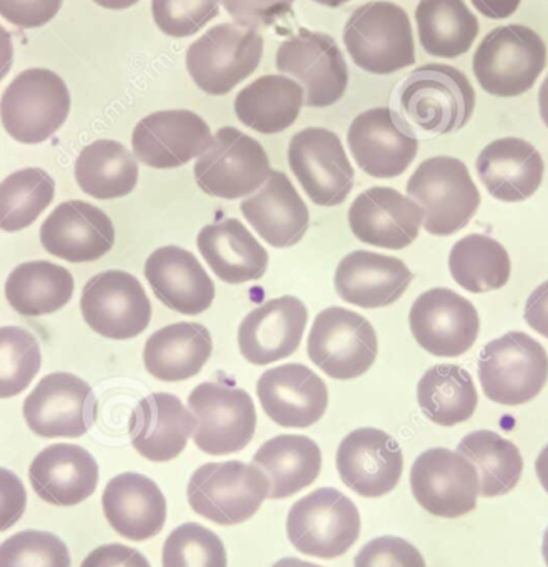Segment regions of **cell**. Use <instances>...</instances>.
<instances>
[{
  "instance_id": "5bb4252c",
  "label": "cell",
  "mask_w": 548,
  "mask_h": 567,
  "mask_svg": "<svg viewBox=\"0 0 548 567\" xmlns=\"http://www.w3.org/2000/svg\"><path fill=\"white\" fill-rule=\"evenodd\" d=\"M276 68L298 79L308 107H331L348 87V64L331 35L301 29L279 45Z\"/></svg>"
},
{
  "instance_id": "ac0fdd59",
  "label": "cell",
  "mask_w": 548,
  "mask_h": 567,
  "mask_svg": "<svg viewBox=\"0 0 548 567\" xmlns=\"http://www.w3.org/2000/svg\"><path fill=\"white\" fill-rule=\"evenodd\" d=\"M348 145L359 168L374 178L404 174L418 151L417 135L411 125L387 107L358 115L349 127Z\"/></svg>"
},
{
  "instance_id": "e0dca14e",
  "label": "cell",
  "mask_w": 548,
  "mask_h": 567,
  "mask_svg": "<svg viewBox=\"0 0 548 567\" xmlns=\"http://www.w3.org/2000/svg\"><path fill=\"white\" fill-rule=\"evenodd\" d=\"M23 417L42 437L83 436L96 420L95 393L75 374H46L23 401Z\"/></svg>"
},
{
  "instance_id": "680465c9",
  "label": "cell",
  "mask_w": 548,
  "mask_h": 567,
  "mask_svg": "<svg viewBox=\"0 0 548 567\" xmlns=\"http://www.w3.org/2000/svg\"><path fill=\"white\" fill-rule=\"evenodd\" d=\"M100 8L108 9V11H125L138 4L139 0H93Z\"/></svg>"
},
{
  "instance_id": "4dcf8cb0",
  "label": "cell",
  "mask_w": 548,
  "mask_h": 567,
  "mask_svg": "<svg viewBox=\"0 0 548 567\" xmlns=\"http://www.w3.org/2000/svg\"><path fill=\"white\" fill-rule=\"evenodd\" d=\"M102 504L110 526L126 539H149L165 526V496L158 484L143 474L123 473L110 480Z\"/></svg>"
},
{
  "instance_id": "7dc6e473",
  "label": "cell",
  "mask_w": 548,
  "mask_h": 567,
  "mask_svg": "<svg viewBox=\"0 0 548 567\" xmlns=\"http://www.w3.org/2000/svg\"><path fill=\"white\" fill-rule=\"evenodd\" d=\"M153 21L169 38H192L219 14V0H152Z\"/></svg>"
},
{
  "instance_id": "ee69618b",
  "label": "cell",
  "mask_w": 548,
  "mask_h": 567,
  "mask_svg": "<svg viewBox=\"0 0 548 567\" xmlns=\"http://www.w3.org/2000/svg\"><path fill=\"white\" fill-rule=\"evenodd\" d=\"M42 367L39 341L20 327H0V400L17 396Z\"/></svg>"
},
{
  "instance_id": "4316f807",
  "label": "cell",
  "mask_w": 548,
  "mask_h": 567,
  "mask_svg": "<svg viewBox=\"0 0 548 567\" xmlns=\"http://www.w3.org/2000/svg\"><path fill=\"white\" fill-rule=\"evenodd\" d=\"M412 271L399 258L355 250L335 268L334 287L341 300L355 307H389L407 290Z\"/></svg>"
},
{
  "instance_id": "60d3db41",
  "label": "cell",
  "mask_w": 548,
  "mask_h": 567,
  "mask_svg": "<svg viewBox=\"0 0 548 567\" xmlns=\"http://www.w3.org/2000/svg\"><path fill=\"white\" fill-rule=\"evenodd\" d=\"M457 453L467 457L477 470L480 496H504L520 481L524 471L520 451L511 441L494 431L480 430L467 434L458 443Z\"/></svg>"
},
{
  "instance_id": "5b68a950",
  "label": "cell",
  "mask_w": 548,
  "mask_h": 567,
  "mask_svg": "<svg viewBox=\"0 0 548 567\" xmlns=\"http://www.w3.org/2000/svg\"><path fill=\"white\" fill-rule=\"evenodd\" d=\"M269 494V480L256 464L242 461L208 463L189 477V506L199 516L235 526L255 516Z\"/></svg>"
},
{
  "instance_id": "f1b7e54d",
  "label": "cell",
  "mask_w": 548,
  "mask_h": 567,
  "mask_svg": "<svg viewBox=\"0 0 548 567\" xmlns=\"http://www.w3.org/2000/svg\"><path fill=\"white\" fill-rule=\"evenodd\" d=\"M30 484L37 496L55 506H75L95 493L99 464L76 444H52L30 464Z\"/></svg>"
},
{
  "instance_id": "7bdbcfd3",
  "label": "cell",
  "mask_w": 548,
  "mask_h": 567,
  "mask_svg": "<svg viewBox=\"0 0 548 567\" xmlns=\"http://www.w3.org/2000/svg\"><path fill=\"white\" fill-rule=\"evenodd\" d=\"M55 181L42 168H22L0 184V230L30 227L52 204Z\"/></svg>"
},
{
  "instance_id": "11a10c76",
  "label": "cell",
  "mask_w": 548,
  "mask_h": 567,
  "mask_svg": "<svg viewBox=\"0 0 548 567\" xmlns=\"http://www.w3.org/2000/svg\"><path fill=\"white\" fill-rule=\"evenodd\" d=\"M520 2L521 0H472V4L482 16L495 19V21L510 18L517 11Z\"/></svg>"
},
{
  "instance_id": "1f68e13d",
  "label": "cell",
  "mask_w": 548,
  "mask_h": 567,
  "mask_svg": "<svg viewBox=\"0 0 548 567\" xmlns=\"http://www.w3.org/2000/svg\"><path fill=\"white\" fill-rule=\"evenodd\" d=\"M478 177L492 197L508 204L527 200L540 187L544 158L540 152L517 137L498 138L478 155Z\"/></svg>"
},
{
  "instance_id": "4fadbf2b",
  "label": "cell",
  "mask_w": 548,
  "mask_h": 567,
  "mask_svg": "<svg viewBox=\"0 0 548 567\" xmlns=\"http://www.w3.org/2000/svg\"><path fill=\"white\" fill-rule=\"evenodd\" d=\"M288 162L312 204L335 207L354 187V168L341 138L328 128L298 132L289 142Z\"/></svg>"
},
{
  "instance_id": "83f0119b",
  "label": "cell",
  "mask_w": 548,
  "mask_h": 567,
  "mask_svg": "<svg viewBox=\"0 0 548 567\" xmlns=\"http://www.w3.org/2000/svg\"><path fill=\"white\" fill-rule=\"evenodd\" d=\"M128 427L133 447L143 457L166 463L185 450L196 417L175 394L153 393L136 404Z\"/></svg>"
},
{
  "instance_id": "6da1fadb",
  "label": "cell",
  "mask_w": 548,
  "mask_h": 567,
  "mask_svg": "<svg viewBox=\"0 0 548 567\" xmlns=\"http://www.w3.org/2000/svg\"><path fill=\"white\" fill-rule=\"evenodd\" d=\"M399 104L421 131L434 135L454 134L471 121L475 92L458 69L427 64L415 69L402 82Z\"/></svg>"
},
{
  "instance_id": "d6986e66",
  "label": "cell",
  "mask_w": 548,
  "mask_h": 567,
  "mask_svg": "<svg viewBox=\"0 0 548 567\" xmlns=\"http://www.w3.org/2000/svg\"><path fill=\"white\" fill-rule=\"evenodd\" d=\"M409 324L415 341L441 358L467 353L480 331L474 305L448 288H432L418 295L409 313Z\"/></svg>"
},
{
  "instance_id": "d6a6232c",
  "label": "cell",
  "mask_w": 548,
  "mask_h": 567,
  "mask_svg": "<svg viewBox=\"0 0 548 567\" xmlns=\"http://www.w3.org/2000/svg\"><path fill=\"white\" fill-rule=\"evenodd\" d=\"M196 244L213 274L225 284L259 280L268 268V251L236 218L206 225Z\"/></svg>"
},
{
  "instance_id": "6125c7cd",
  "label": "cell",
  "mask_w": 548,
  "mask_h": 567,
  "mask_svg": "<svg viewBox=\"0 0 548 567\" xmlns=\"http://www.w3.org/2000/svg\"><path fill=\"white\" fill-rule=\"evenodd\" d=\"M318 4L328 6V8H339V6L345 4L349 0H314Z\"/></svg>"
},
{
  "instance_id": "816d5d0a",
  "label": "cell",
  "mask_w": 548,
  "mask_h": 567,
  "mask_svg": "<svg viewBox=\"0 0 548 567\" xmlns=\"http://www.w3.org/2000/svg\"><path fill=\"white\" fill-rule=\"evenodd\" d=\"M25 506L27 493L22 481L12 471L0 467V533L19 523Z\"/></svg>"
},
{
  "instance_id": "74e56055",
  "label": "cell",
  "mask_w": 548,
  "mask_h": 567,
  "mask_svg": "<svg viewBox=\"0 0 548 567\" xmlns=\"http://www.w3.org/2000/svg\"><path fill=\"white\" fill-rule=\"evenodd\" d=\"M415 21L422 48L434 58H461L478 35L477 18L464 0H421Z\"/></svg>"
},
{
  "instance_id": "7c38bea8",
  "label": "cell",
  "mask_w": 548,
  "mask_h": 567,
  "mask_svg": "<svg viewBox=\"0 0 548 567\" xmlns=\"http://www.w3.org/2000/svg\"><path fill=\"white\" fill-rule=\"evenodd\" d=\"M312 363L334 380H354L368 373L378 358V334L355 311L332 307L322 310L308 338Z\"/></svg>"
},
{
  "instance_id": "d4e9b609",
  "label": "cell",
  "mask_w": 548,
  "mask_h": 567,
  "mask_svg": "<svg viewBox=\"0 0 548 567\" xmlns=\"http://www.w3.org/2000/svg\"><path fill=\"white\" fill-rule=\"evenodd\" d=\"M308 310L296 297L266 301L246 315L239 324L238 344L251 364H271L291 357L304 334Z\"/></svg>"
},
{
  "instance_id": "7402d4cb",
  "label": "cell",
  "mask_w": 548,
  "mask_h": 567,
  "mask_svg": "<svg viewBox=\"0 0 548 567\" xmlns=\"http://www.w3.org/2000/svg\"><path fill=\"white\" fill-rule=\"evenodd\" d=\"M348 218L362 244L402 250L417 238L424 210L394 188L372 187L352 202Z\"/></svg>"
},
{
  "instance_id": "3957f363",
  "label": "cell",
  "mask_w": 548,
  "mask_h": 567,
  "mask_svg": "<svg viewBox=\"0 0 548 567\" xmlns=\"http://www.w3.org/2000/svg\"><path fill=\"white\" fill-rule=\"evenodd\" d=\"M407 195L424 210V228L448 237L474 218L480 194L467 165L454 157L427 158L407 182Z\"/></svg>"
},
{
  "instance_id": "52a82bcc",
  "label": "cell",
  "mask_w": 548,
  "mask_h": 567,
  "mask_svg": "<svg viewBox=\"0 0 548 567\" xmlns=\"http://www.w3.org/2000/svg\"><path fill=\"white\" fill-rule=\"evenodd\" d=\"M478 378L488 400L520 406L534 400L547 383V351L530 334L510 331L485 344Z\"/></svg>"
},
{
  "instance_id": "8992f818",
  "label": "cell",
  "mask_w": 548,
  "mask_h": 567,
  "mask_svg": "<svg viewBox=\"0 0 548 567\" xmlns=\"http://www.w3.org/2000/svg\"><path fill=\"white\" fill-rule=\"evenodd\" d=\"M70 92L49 69H29L17 75L0 101V121L20 144L49 141L69 118Z\"/></svg>"
},
{
  "instance_id": "9a60e30c",
  "label": "cell",
  "mask_w": 548,
  "mask_h": 567,
  "mask_svg": "<svg viewBox=\"0 0 548 567\" xmlns=\"http://www.w3.org/2000/svg\"><path fill=\"white\" fill-rule=\"evenodd\" d=\"M83 320L110 340H130L148 328L152 303L145 288L126 271L108 270L86 281L80 300Z\"/></svg>"
},
{
  "instance_id": "ba28073f",
  "label": "cell",
  "mask_w": 548,
  "mask_h": 567,
  "mask_svg": "<svg viewBox=\"0 0 548 567\" xmlns=\"http://www.w3.org/2000/svg\"><path fill=\"white\" fill-rule=\"evenodd\" d=\"M289 540L306 556L335 559L359 537L358 507L335 487H319L292 504L286 523Z\"/></svg>"
},
{
  "instance_id": "91938a15",
  "label": "cell",
  "mask_w": 548,
  "mask_h": 567,
  "mask_svg": "<svg viewBox=\"0 0 548 567\" xmlns=\"http://www.w3.org/2000/svg\"><path fill=\"white\" fill-rule=\"evenodd\" d=\"M538 109H540L541 121L548 127V78L545 79L540 92H538Z\"/></svg>"
},
{
  "instance_id": "f35d334b",
  "label": "cell",
  "mask_w": 548,
  "mask_h": 567,
  "mask_svg": "<svg viewBox=\"0 0 548 567\" xmlns=\"http://www.w3.org/2000/svg\"><path fill=\"white\" fill-rule=\"evenodd\" d=\"M75 178L90 197L113 200L135 190L138 165L120 142L96 141L86 145L76 157Z\"/></svg>"
},
{
  "instance_id": "bcb514c9",
  "label": "cell",
  "mask_w": 548,
  "mask_h": 567,
  "mask_svg": "<svg viewBox=\"0 0 548 567\" xmlns=\"http://www.w3.org/2000/svg\"><path fill=\"white\" fill-rule=\"evenodd\" d=\"M0 567H70L66 544L45 530H22L0 544Z\"/></svg>"
},
{
  "instance_id": "681fc988",
  "label": "cell",
  "mask_w": 548,
  "mask_h": 567,
  "mask_svg": "<svg viewBox=\"0 0 548 567\" xmlns=\"http://www.w3.org/2000/svg\"><path fill=\"white\" fill-rule=\"evenodd\" d=\"M223 8L245 28L271 25L291 12L294 0H221Z\"/></svg>"
},
{
  "instance_id": "d590c367",
  "label": "cell",
  "mask_w": 548,
  "mask_h": 567,
  "mask_svg": "<svg viewBox=\"0 0 548 567\" xmlns=\"http://www.w3.org/2000/svg\"><path fill=\"white\" fill-rule=\"evenodd\" d=\"M304 104V91L285 75H265L239 92L235 101L238 121L259 134L272 135L294 124Z\"/></svg>"
},
{
  "instance_id": "f907efd6",
  "label": "cell",
  "mask_w": 548,
  "mask_h": 567,
  "mask_svg": "<svg viewBox=\"0 0 548 567\" xmlns=\"http://www.w3.org/2000/svg\"><path fill=\"white\" fill-rule=\"evenodd\" d=\"M63 0H0V16L22 29L49 24L62 8Z\"/></svg>"
},
{
  "instance_id": "44dd1931",
  "label": "cell",
  "mask_w": 548,
  "mask_h": 567,
  "mask_svg": "<svg viewBox=\"0 0 548 567\" xmlns=\"http://www.w3.org/2000/svg\"><path fill=\"white\" fill-rule=\"evenodd\" d=\"M209 125L192 111H162L142 118L132 135L133 152L152 168H178L211 144Z\"/></svg>"
},
{
  "instance_id": "f6af8a7d",
  "label": "cell",
  "mask_w": 548,
  "mask_h": 567,
  "mask_svg": "<svg viewBox=\"0 0 548 567\" xmlns=\"http://www.w3.org/2000/svg\"><path fill=\"white\" fill-rule=\"evenodd\" d=\"M163 567H228L225 544L201 524H182L166 537Z\"/></svg>"
},
{
  "instance_id": "be15d7a7",
  "label": "cell",
  "mask_w": 548,
  "mask_h": 567,
  "mask_svg": "<svg viewBox=\"0 0 548 567\" xmlns=\"http://www.w3.org/2000/svg\"><path fill=\"white\" fill-rule=\"evenodd\" d=\"M541 554H544V559H545V563H547V567H548V527L544 534V544H541Z\"/></svg>"
},
{
  "instance_id": "6f0895ef",
  "label": "cell",
  "mask_w": 548,
  "mask_h": 567,
  "mask_svg": "<svg viewBox=\"0 0 548 567\" xmlns=\"http://www.w3.org/2000/svg\"><path fill=\"white\" fill-rule=\"evenodd\" d=\"M535 471H537L538 480H540L541 486L548 493V444L538 454L537 461H535Z\"/></svg>"
},
{
  "instance_id": "484cf974",
  "label": "cell",
  "mask_w": 548,
  "mask_h": 567,
  "mask_svg": "<svg viewBox=\"0 0 548 567\" xmlns=\"http://www.w3.org/2000/svg\"><path fill=\"white\" fill-rule=\"evenodd\" d=\"M145 278L155 297L178 313H203L215 300V284L198 258L176 245L158 248L149 255Z\"/></svg>"
},
{
  "instance_id": "b9f144b4",
  "label": "cell",
  "mask_w": 548,
  "mask_h": 567,
  "mask_svg": "<svg viewBox=\"0 0 548 567\" xmlns=\"http://www.w3.org/2000/svg\"><path fill=\"white\" fill-rule=\"evenodd\" d=\"M452 278L471 293L500 290L510 278L507 250L487 235H468L452 247L448 255Z\"/></svg>"
},
{
  "instance_id": "ab89813d",
  "label": "cell",
  "mask_w": 548,
  "mask_h": 567,
  "mask_svg": "<svg viewBox=\"0 0 548 567\" xmlns=\"http://www.w3.org/2000/svg\"><path fill=\"white\" fill-rule=\"evenodd\" d=\"M417 401L432 423L448 427L471 420L478 396L468 371L457 364H437L418 381Z\"/></svg>"
},
{
  "instance_id": "9c48e42d",
  "label": "cell",
  "mask_w": 548,
  "mask_h": 567,
  "mask_svg": "<svg viewBox=\"0 0 548 567\" xmlns=\"http://www.w3.org/2000/svg\"><path fill=\"white\" fill-rule=\"evenodd\" d=\"M262 48L256 29L216 25L189 45L186 69L205 94L226 95L258 69Z\"/></svg>"
},
{
  "instance_id": "277c9868",
  "label": "cell",
  "mask_w": 548,
  "mask_h": 567,
  "mask_svg": "<svg viewBox=\"0 0 548 567\" xmlns=\"http://www.w3.org/2000/svg\"><path fill=\"white\" fill-rule=\"evenodd\" d=\"M547 65V45L525 25H504L485 35L474 55V74L487 94L517 97L534 87Z\"/></svg>"
},
{
  "instance_id": "603a6c76",
  "label": "cell",
  "mask_w": 548,
  "mask_h": 567,
  "mask_svg": "<svg viewBox=\"0 0 548 567\" xmlns=\"http://www.w3.org/2000/svg\"><path fill=\"white\" fill-rule=\"evenodd\" d=\"M40 241L53 257L86 264L115 245V228L105 212L82 200L63 202L43 221Z\"/></svg>"
},
{
  "instance_id": "2e32d148",
  "label": "cell",
  "mask_w": 548,
  "mask_h": 567,
  "mask_svg": "<svg viewBox=\"0 0 548 567\" xmlns=\"http://www.w3.org/2000/svg\"><path fill=\"white\" fill-rule=\"evenodd\" d=\"M411 487L427 513L447 519L474 511L480 491L474 464L447 447H432L414 461Z\"/></svg>"
},
{
  "instance_id": "8d00e7d4",
  "label": "cell",
  "mask_w": 548,
  "mask_h": 567,
  "mask_svg": "<svg viewBox=\"0 0 548 567\" xmlns=\"http://www.w3.org/2000/svg\"><path fill=\"white\" fill-rule=\"evenodd\" d=\"M75 281L72 274L50 261H29L10 271L6 297L10 307L23 317L55 313L72 300Z\"/></svg>"
},
{
  "instance_id": "836d02e7",
  "label": "cell",
  "mask_w": 548,
  "mask_h": 567,
  "mask_svg": "<svg viewBox=\"0 0 548 567\" xmlns=\"http://www.w3.org/2000/svg\"><path fill=\"white\" fill-rule=\"evenodd\" d=\"M213 341L208 328L199 323L168 324L148 338L143 351L146 371L159 381L189 380L211 357Z\"/></svg>"
},
{
  "instance_id": "db71d44e",
  "label": "cell",
  "mask_w": 548,
  "mask_h": 567,
  "mask_svg": "<svg viewBox=\"0 0 548 567\" xmlns=\"http://www.w3.org/2000/svg\"><path fill=\"white\" fill-rule=\"evenodd\" d=\"M525 321L541 337L548 338V280L528 297Z\"/></svg>"
},
{
  "instance_id": "ffe728a7",
  "label": "cell",
  "mask_w": 548,
  "mask_h": 567,
  "mask_svg": "<svg viewBox=\"0 0 548 567\" xmlns=\"http://www.w3.org/2000/svg\"><path fill=\"white\" fill-rule=\"evenodd\" d=\"M335 466L349 489L359 496L381 497L397 486L404 456L394 437L375 427H361L339 444Z\"/></svg>"
},
{
  "instance_id": "e575fe53",
  "label": "cell",
  "mask_w": 548,
  "mask_h": 567,
  "mask_svg": "<svg viewBox=\"0 0 548 567\" xmlns=\"http://www.w3.org/2000/svg\"><path fill=\"white\" fill-rule=\"evenodd\" d=\"M252 464L269 480V499H285L314 483L322 456L311 437L279 434L256 451Z\"/></svg>"
},
{
  "instance_id": "30bf717a",
  "label": "cell",
  "mask_w": 548,
  "mask_h": 567,
  "mask_svg": "<svg viewBox=\"0 0 548 567\" xmlns=\"http://www.w3.org/2000/svg\"><path fill=\"white\" fill-rule=\"evenodd\" d=\"M271 172L268 155L258 141L238 128L223 127L199 155L193 174L209 197L236 200L258 190Z\"/></svg>"
},
{
  "instance_id": "f5cc1de1",
  "label": "cell",
  "mask_w": 548,
  "mask_h": 567,
  "mask_svg": "<svg viewBox=\"0 0 548 567\" xmlns=\"http://www.w3.org/2000/svg\"><path fill=\"white\" fill-rule=\"evenodd\" d=\"M82 567H152L139 550L123 544H103L93 549Z\"/></svg>"
},
{
  "instance_id": "cb8c5ba5",
  "label": "cell",
  "mask_w": 548,
  "mask_h": 567,
  "mask_svg": "<svg viewBox=\"0 0 548 567\" xmlns=\"http://www.w3.org/2000/svg\"><path fill=\"white\" fill-rule=\"evenodd\" d=\"M256 393L265 413L279 426H312L328 410V386L304 364H281L265 371Z\"/></svg>"
},
{
  "instance_id": "8fae6325",
  "label": "cell",
  "mask_w": 548,
  "mask_h": 567,
  "mask_svg": "<svg viewBox=\"0 0 548 567\" xmlns=\"http://www.w3.org/2000/svg\"><path fill=\"white\" fill-rule=\"evenodd\" d=\"M196 417V446L211 456L238 453L251 443L256 410L248 391L226 383H201L188 396Z\"/></svg>"
},
{
  "instance_id": "7a4b0ae2",
  "label": "cell",
  "mask_w": 548,
  "mask_h": 567,
  "mask_svg": "<svg viewBox=\"0 0 548 567\" xmlns=\"http://www.w3.org/2000/svg\"><path fill=\"white\" fill-rule=\"evenodd\" d=\"M342 39L354 64L369 74L389 75L414 65L411 21L392 2H369L355 9Z\"/></svg>"
},
{
  "instance_id": "c3c4849f",
  "label": "cell",
  "mask_w": 548,
  "mask_h": 567,
  "mask_svg": "<svg viewBox=\"0 0 548 567\" xmlns=\"http://www.w3.org/2000/svg\"><path fill=\"white\" fill-rule=\"evenodd\" d=\"M354 567H425L417 547L402 537L382 536L369 540L354 559Z\"/></svg>"
},
{
  "instance_id": "f546056e",
  "label": "cell",
  "mask_w": 548,
  "mask_h": 567,
  "mask_svg": "<svg viewBox=\"0 0 548 567\" xmlns=\"http://www.w3.org/2000/svg\"><path fill=\"white\" fill-rule=\"evenodd\" d=\"M239 208L259 237L275 248L294 247L309 228L308 207L282 172H271L265 187Z\"/></svg>"
},
{
  "instance_id": "9f6ffc18",
  "label": "cell",
  "mask_w": 548,
  "mask_h": 567,
  "mask_svg": "<svg viewBox=\"0 0 548 567\" xmlns=\"http://www.w3.org/2000/svg\"><path fill=\"white\" fill-rule=\"evenodd\" d=\"M13 64V44L9 32L0 25V82L3 81Z\"/></svg>"
},
{
  "instance_id": "94428289",
  "label": "cell",
  "mask_w": 548,
  "mask_h": 567,
  "mask_svg": "<svg viewBox=\"0 0 548 567\" xmlns=\"http://www.w3.org/2000/svg\"><path fill=\"white\" fill-rule=\"evenodd\" d=\"M271 567H322L318 564L308 563V560L298 559V557H285V559L278 560L275 566Z\"/></svg>"
}]
</instances>
